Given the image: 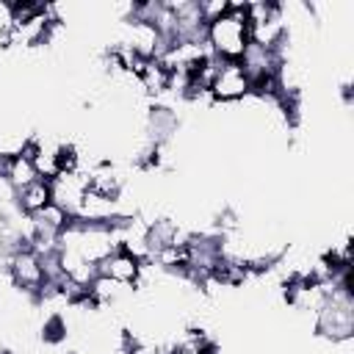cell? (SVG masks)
Segmentation results:
<instances>
[{
  "mask_svg": "<svg viewBox=\"0 0 354 354\" xmlns=\"http://www.w3.org/2000/svg\"><path fill=\"white\" fill-rule=\"evenodd\" d=\"M246 3H230V8L205 25V44L218 61H241L249 47V22Z\"/></svg>",
  "mask_w": 354,
  "mask_h": 354,
  "instance_id": "obj_1",
  "label": "cell"
},
{
  "mask_svg": "<svg viewBox=\"0 0 354 354\" xmlns=\"http://www.w3.org/2000/svg\"><path fill=\"white\" fill-rule=\"evenodd\" d=\"M207 97L216 102H224V105L252 97V83H249L243 66L238 61H218V69L207 88Z\"/></svg>",
  "mask_w": 354,
  "mask_h": 354,
  "instance_id": "obj_2",
  "label": "cell"
},
{
  "mask_svg": "<svg viewBox=\"0 0 354 354\" xmlns=\"http://www.w3.org/2000/svg\"><path fill=\"white\" fill-rule=\"evenodd\" d=\"M141 268H144V260H138L136 254H130V252L122 249V246L113 249V252L97 266L100 274L111 277L113 282H119V285H124V288L138 285V279H141Z\"/></svg>",
  "mask_w": 354,
  "mask_h": 354,
  "instance_id": "obj_3",
  "label": "cell"
},
{
  "mask_svg": "<svg viewBox=\"0 0 354 354\" xmlns=\"http://www.w3.org/2000/svg\"><path fill=\"white\" fill-rule=\"evenodd\" d=\"M3 174H6V180L14 185V191H22L25 185H30V183L41 180V177H39V171H36V166H33V158H30V152H28V149H25V152H19V155H14V158H6Z\"/></svg>",
  "mask_w": 354,
  "mask_h": 354,
  "instance_id": "obj_4",
  "label": "cell"
},
{
  "mask_svg": "<svg viewBox=\"0 0 354 354\" xmlns=\"http://www.w3.org/2000/svg\"><path fill=\"white\" fill-rule=\"evenodd\" d=\"M53 199H50V183L47 180H36L30 185H25L22 191H17V207L25 213V216H36L41 207H47Z\"/></svg>",
  "mask_w": 354,
  "mask_h": 354,
  "instance_id": "obj_5",
  "label": "cell"
}]
</instances>
